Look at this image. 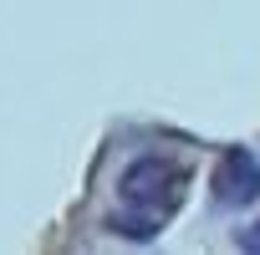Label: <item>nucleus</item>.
Returning <instances> with one entry per match:
<instances>
[{
  "instance_id": "obj_2",
  "label": "nucleus",
  "mask_w": 260,
  "mask_h": 255,
  "mask_svg": "<svg viewBox=\"0 0 260 255\" xmlns=\"http://www.w3.org/2000/svg\"><path fill=\"white\" fill-rule=\"evenodd\" d=\"M214 199L230 209H245L260 199V158L250 148H230L214 169Z\"/></svg>"
},
{
  "instance_id": "obj_1",
  "label": "nucleus",
  "mask_w": 260,
  "mask_h": 255,
  "mask_svg": "<svg viewBox=\"0 0 260 255\" xmlns=\"http://www.w3.org/2000/svg\"><path fill=\"white\" fill-rule=\"evenodd\" d=\"M189 189V174L164 158V153H143L117 174V209L107 214V230L122 240H158V230L179 214Z\"/></svg>"
},
{
  "instance_id": "obj_3",
  "label": "nucleus",
  "mask_w": 260,
  "mask_h": 255,
  "mask_svg": "<svg viewBox=\"0 0 260 255\" xmlns=\"http://www.w3.org/2000/svg\"><path fill=\"white\" fill-rule=\"evenodd\" d=\"M240 245H245V250H260V219H255V225L240 235Z\"/></svg>"
}]
</instances>
